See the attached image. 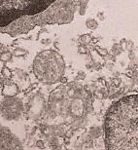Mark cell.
I'll list each match as a JSON object with an SVG mask.
<instances>
[{
    "mask_svg": "<svg viewBox=\"0 0 138 150\" xmlns=\"http://www.w3.org/2000/svg\"><path fill=\"white\" fill-rule=\"evenodd\" d=\"M107 150H138V96L123 98L105 120Z\"/></svg>",
    "mask_w": 138,
    "mask_h": 150,
    "instance_id": "cell-1",
    "label": "cell"
},
{
    "mask_svg": "<svg viewBox=\"0 0 138 150\" xmlns=\"http://www.w3.org/2000/svg\"><path fill=\"white\" fill-rule=\"evenodd\" d=\"M56 0H0V28L25 16L44 12Z\"/></svg>",
    "mask_w": 138,
    "mask_h": 150,
    "instance_id": "cell-2",
    "label": "cell"
},
{
    "mask_svg": "<svg viewBox=\"0 0 138 150\" xmlns=\"http://www.w3.org/2000/svg\"><path fill=\"white\" fill-rule=\"evenodd\" d=\"M33 69L38 79L52 83L61 76L64 70V62L58 53L45 51L35 58Z\"/></svg>",
    "mask_w": 138,
    "mask_h": 150,
    "instance_id": "cell-3",
    "label": "cell"
},
{
    "mask_svg": "<svg viewBox=\"0 0 138 150\" xmlns=\"http://www.w3.org/2000/svg\"><path fill=\"white\" fill-rule=\"evenodd\" d=\"M10 58H11V55L7 52H4L0 55V59H2V61H8V59H10Z\"/></svg>",
    "mask_w": 138,
    "mask_h": 150,
    "instance_id": "cell-4",
    "label": "cell"
}]
</instances>
